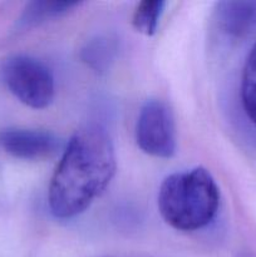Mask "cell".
Returning <instances> with one entry per match:
<instances>
[{"instance_id": "obj_7", "label": "cell", "mask_w": 256, "mask_h": 257, "mask_svg": "<svg viewBox=\"0 0 256 257\" xmlns=\"http://www.w3.org/2000/svg\"><path fill=\"white\" fill-rule=\"evenodd\" d=\"M79 3L77 2H48V0H35L25 5L17 20V28L19 30L32 29L42 25L49 20L57 19L67 14Z\"/></svg>"}, {"instance_id": "obj_4", "label": "cell", "mask_w": 256, "mask_h": 257, "mask_svg": "<svg viewBox=\"0 0 256 257\" xmlns=\"http://www.w3.org/2000/svg\"><path fill=\"white\" fill-rule=\"evenodd\" d=\"M136 141L146 155L171 158L176 153L177 136L172 112L158 99H150L142 105L136 124Z\"/></svg>"}, {"instance_id": "obj_10", "label": "cell", "mask_w": 256, "mask_h": 257, "mask_svg": "<svg viewBox=\"0 0 256 257\" xmlns=\"http://www.w3.org/2000/svg\"><path fill=\"white\" fill-rule=\"evenodd\" d=\"M166 2L145 0L136 7L132 17V25L138 33L152 37L158 29V24L165 12Z\"/></svg>"}, {"instance_id": "obj_2", "label": "cell", "mask_w": 256, "mask_h": 257, "mask_svg": "<svg viewBox=\"0 0 256 257\" xmlns=\"http://www.w3.org/2000/svg\"><path fill=\"white\" fill-rule=\"evenodd\" d=\"M157 206L166 223L175 230L192 232L212 222L220 207V190L203 167L167 176L161 183Z\"/></svg>"}, {"instance_id": "obj_5", "label": "cell", "mask_w": 256, "mask_h": 257, "mask_svg": "<svg viewBox=\"0 0 256 257\" xmlns=\"http://www.w3.org/2000/svg\"><path fill=\"white\" fill-rule=\"evenodd\" d=\"M0 147L18 160L43 161L57 155L60 141L48 131L9 128L0 132Z\"/></svg>"}, {"instance_id": "obj_9", "label": "cell", "mask_w": 256, "mask_h": 257, "mask_svg": "<svg viewBox=\"0 0 256 257\" xmlns=\"http://www.w3.org/2000/svg\"><path fill=\"white\" fill-rule=\"evenodd\" d=\"M115 43L107 37H97L85 44L82 50L83 62L95 72H105L114 59Z\"/></svg>"}, {"instance_id": "obj_11", "label": "cell", "mask_w": 256, "mask_h": 257, "mask_svg": "<svg viewBox=\"0 0 256 257\" xmlns=\"http://www.w3.org/2000/svg\"><path fill=\"white\" fill-rule=\"evenodd\" d=\"M238 257H248V256H246V255H240Z\"/></svg>"}, {"instance_id": "obj_3", "label": "cell", "mask_w": 256, "mask_h": 257, "mask_svg": "<svg viewBox=\"0 0 256 257\" xmlns=\"http://www.w3.org/2000/svg\"><path fill=\"white\" fill-rule=\"evenodd\" d=\"M0 78L19 102L33 109H44L54 99V77L49 68L34 57L15 54L7 58L0 67Z\"/></svg>"}, {"instance_id": "obj_6", "label": "cell", "mask_w": 256, "mask_h": 257, "mask_svg": "<svg viewBox=\"0 0 256 257\" xmlns=\"http://www.w3.org/2000/svg\"><path fill=\"white\" fill-rule=\"evenodd\" d=\"M218 30L232 39H242L256 29V2H221L216 5Z\"/></svg>"}, {"instance_id": "obj_8", "label": "cell", "mask_w": 256, "mask_h": 257, "mask_svg": "<svg viewBox=\"0 0 256 257\" xmlns=\"http://www.w3.org/2000/svg\"><path fill=\"white\" fill-rule=\"evenodd\" d=\"M240 94L246 115L256 125V42L245 60L241 75Z\"/></svg>"}, {"instance_id": "obj_1", "label": "cell", "mask_w": 256, "mask_h": 257, "mask_svg": "<svg viewBox=\"0 0 256 257\" xmlns=\"http://www.w3.org/2000/svg\"><path fill=\"white\" fill-rule=\"evenodd\" d=\"M114 146L103 127L80 128L68 142L48 190L49 210L57 218L84 212L114 177Z\"/></svg>"}]
</instances>
